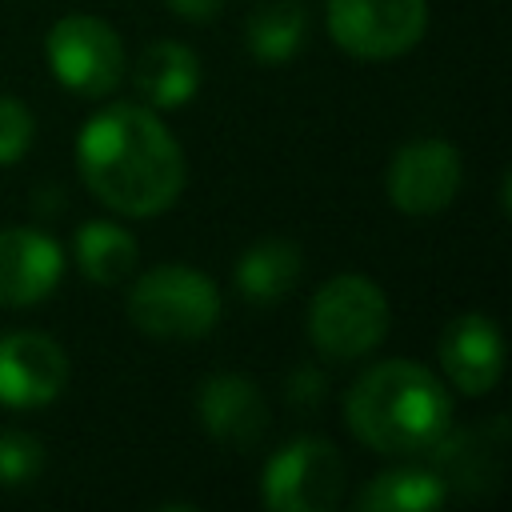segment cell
<instances>
[{
  "instance_id": "cell-1",
  "label": "cell",
  "mask_w": 512,
  "mask_h": 512,
  "mask_svg": "<svg viewBox=\"0 0 512 512\" xmlns=\"http://www.w3.org/2000/svg\"><path fill=\"white\" fill-rule=\"evenodd\" d=\"M76 168L88 192L120 216L168 212L188 180L184 148L148 104H104L76 136Z\"/></svg>"
},
{
  "instance_id": "cell-2",
  "label": "cell",
  "mask_w": 512,
  "mask_h": 512,
  "mask_svg": "<svg viewBox=\"0 0 512 512\" xmlns=\"http://www.w3.org/2000/svg\"><path fill=\"white\" fill-rule=\"evenodd\" d=\"M348 432L384 456H432L452 436L448 384L416 360H380L344 392Z\"/></svg>"
},
{
  "instance_id": "cell-3",
  "label": "cell",
  "mask_w": 512,
  "mask_h": 512,
  "mask_svg": "<svg viewBox=\"0 0 512 512\" xmlns=\"http://www.w3.org/2000/svg\"><path fill=\"white\" fill-rule=\"evenodd\" d=\"M220 288L192 264H156L128 288V320L156 340H196L220 320Z\"/></svg>"
},
{
  "instance_id": "cell-4",
  "label": "cell",
  "mask_w": 512,
  "mask_h": 512,
  "mask_svg": "<svg viewBox=\"0 0 512 512\" xmlns=\"http://www.w3.org/2000/svg\"><path fill=\"white\" fill-rule=\"evenodd\" d=\"M388 296L360 272H340L308 300V340L328 360H360L388 336Z\"/></svg>"
},
{
  "instance_id": "cell-5",
  "label": "cell",
  "mask_w": 512,
  "mask_h": 512,
  "mask_svg": "<svg viewBox=\"0 0 512 512\" xmlns=\"http://www.w3.org/2000/svg\"><path fill=\"white\" fill-rule=\"evenodd\" d=\"M44 56L56 84L88 100L112 96L128 76V56L116 28L88 12L60 16L44 36Z\"/></svg>"
},
{
  "instance_id": "cell-6",
  "label": "cell",
  "mask_w": 512,
  "mask_h": 512,
  "mask_svg": "<svg viewBox=\"0 0 512 512\" xmlns=\"http://www.w3.org/2000/svg\"><path fill=\"white\" fill-rule=\"evenodd\" d=\"M332 44L356 60H392L428 32V0H324Z\"/></svg>"
},
{
  "instance_id": "cell-7",
  "label": "cell",
  "mask_w": 512,
  "mask_h": 512,
  "mask_svg": "<svg viewBox=\"0 0 512 512\" xmlns=\"http://www.w3.org/2000/svg\"><path fill=\"white\" fill-rule=\"evenodd\" d=\"M344 492V460L332 440L300 436L284 444L260 480V496L272 512H328Z\"/></svg>"
},
{
  "instance_id": "cell-8",
  "label": "cell",
  "mask_w": 512,
  "mask_h": 512,
  "mask_svg": "<svg viewBox=\"0 0 512 512\" xmlns=\"http://www.w3.org/2000/svg\"><path fill=\"white\" fill-rule=\"evenodd\" d=\"M460 184H464L460 148L440 136L408 140L404 148H396V156L388 160V172H384V192L404 216L444 212L456 200Z\"/></svg>"
},
{
  "instance_id": "cell-9",
  "label": "cell",
  "mask_w": 512,
  "mask_h": 512,
  "mask_svg": "<svg viewBox=\"0 0 512 512\" xmlns=\"http://www.w3.org/2000/svg\"><path fill=\"white\" fill-rule=\"evenodd\" d=\"M68 384V356L48 332H8L0 336V404L40 408L52 404Z\"/></svg>"
},
{
  "instance_id": "cell-10",
  "label": "cell",
  "mask_w": 512,
  "mask_h": 512,
  "mask_svg": "<svg viewBox=\"0 0 512 512\" xmlns=\"http://www.w3.org/2000/svg\"><path fill=\"white\" fill-rule=\"evenodd\" d=\"M196 412L204 432L232 452L256 448L268 432V400L244 372H212L196 392Z\"/></svg>"
},
{
  "instance_id": "cell-11",
  "label": "cell",
  "mask_w": 512,
  "mask_h": 512,
  "mask_svg": "<svg viewBox=\"0 0 512 512\" xmlns=\"http://www.w3.org/2000/svg\"><path fill=\"white\" fill-rule=\"evenodd\" d=\"M440 372L464 396H484L504 372V340L492 316L464 312L440 332Z\"/></svg>"
},
{
  "instance_id": "cell-12",
  "label": "cell",
  "mask_w": 512,
  "mask_h": 512,
  "mask_svg": "<svg viewBox=\"0 0 512 512\" xmlns=\"http://www.w3.org/2000/svg\"><path fill=\"white\" fill-rule=\"evenodd\" d=\"M64 276L60 244L40 228H0V308H32Z\"/></svg>"
},
{
  "instance_id": "cell-13",
  "label": "cell",
  "mask_w": 512,
  "mask_h": 512,
  "mask_svg": "<svg viewBox=\"0 0 512 512\" xmlns=\"http://www.w3.org/2000/svg\"><path fill=\"white\" fill-rule=\"evenodd\" d=\"M132 84L156 112L184 108L200 92V56L180 40H156L136 56Z\"/></svg>"
},
{
  "instance_id": "cell-14",
  "label": "cell",
  "mask_w": 512,
  "mask_h": 512,
  "mask_svg": "<svg viewBox=\"0 0 512 512\" xmlns=\"http://www.w3.org/2000/svg\"><path fill=\"white\" fill-rule=\"evenodd\" d=\"M300 268H304L300 244L284 240V236H268L240 252L232 276H236V292L248 304H276L280 296H288L296 288Z\"/></svg>"
},
{
  "instance_id": "cell-15",
  "label": "cell",
  "mask_w": 512,
  "mask_h": 512,
  "mask_svg": "<svg viewBox=\"0 0 512 512\" xmlns=\"http://www.w3.org/2000/svg\"><path fill=\"white\" fill-rule=\"evenodd\" d=\"M72 256H76L80 272L92 284L116 288V284H124L132 276L140 248H136V236L124 224H116V220H84L76 228V236H72Z\"/></svg>"
},
{
  "instance_id": "cell-16",
  "label": "cell",
  "mask_w": 512,
  "mask_h": 512,
  "mask_svg": "<svg viewBox=\"0 0 512 512\" xmlns=\"http://www.w3.org/2000/svg\"><path fill=\"white\" fill-rule=\"evenodd\" d=\"M444 500H448V484L440 472L404 464V468L372 476L360 488L356 508H364V512H432Z\"/></svg>"
},
{
  "instance_id": "cell-17",
  "label": "cell",
  "mask_w": 512,
  "mask_h": 512,
  "mask_svg": "<svg viewBox=\"0 0 512 512\" xmlns=\"http://www.w3.org/2000/svg\"><path fill=\"white\" fill-rule=\"evenodd\" d=\"M308 32V12L300 0H264L248 12L244 48L260 64H284L300 52Z\"/></svg>"
},
{
  "instance_id": "cell-18",
  "label": "cell",
  "mask_w": 512,
  "mask_h": 512,
  "mask_svg": "<svg viewBox=\"0 0 512 512\" xmlns=\"http://www.w3.org/2000/svg\"><path fill=\"white\" fill-rule=\"evenodd\" d=\"M44 472V444L32 432L8 428L0 432V484L4 488H24Z\"/></svg>"
},
{
  "instance_id": "cell-19",
  "label": "cell",
  "mask_w": 512,
  "mask_h": 512,
  "mask_svg": "<svg viewBox=\"0 0 512 512\" xmlns=\"http://www.w3.org/2000/svg\"><path fill=\"white\" fill-rule=\"evenodd\" d=\"M36 136V116L24 100L0 92V168H12L24 160Z\"/></svg>"
},
{
  "instance_id": "cell-20",
  "label": "cell",
  "mask_w": 512,
  "mask_h": 512,
  "mask_svg": "<svg viewBox=\"0 0 512 512\" xmlns=\"http://www.w3.org/2000/svg\"><path fill=\"white\" fill-rule=\"evenodd\" d=\"M288 396H292L296 404L320 400V396H324V376H320V372H312V368H300V372L292 376V384H288Z\"/></svg>"
},
{
  "instance_id": "cell-21",
  "label": "cell",
  "mask_w": 512,
  "mask_h": 512,
  "mask_svg": "<svg viewBox=\"0 0 512 512\" xmlns=\"http://www.w3.org/2000/svg\"><path fill=\"white\" fill-rule=\"evenodd\" d=\"M164 4L184 20H212L224 8V0H164Z\"/></svg>"
}]
</instances>
